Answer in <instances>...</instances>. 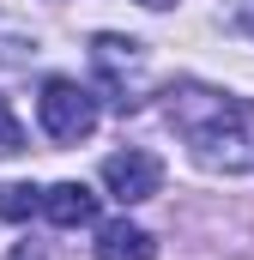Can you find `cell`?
<instances>
[{
	"mask_svg": "<svg viewBox=\"0 0 254 260\" xmlns=\"http://www.w3.org/2000/svg\"><path fill=\"white\" fill-rule=\"evenodd\" d=\"M139 6H151V12H164V6H176V0H139Z\"/></svg>",
	"mask_w": 254,
	"mask_h": 260,
	"instance_id": "10",
	"label": "cell"
},
{
	"mask_svg": "<svg viewBox=\"0 0 254 260\" xmlns=\"http://www.w3.org/2000/svg\"><path fill=\"white\" fill-rule=\"evenodd\" d=\"M37 115H43V133L61 139V145H79L97 133V97L79 85V79H49L43 97H37Z\"/></svg>",
	"mask_w": 254,
	"mask_h": 260,
	"instance_id": "2",
	"label": "cell"
},
{
	"mask_svg": "<svg viewBox=\"0 0 254 260\" xmlns=\"http://www.w3.org/2000/svg\"><path fill=\"white\" fill-rule=\"evenodd\" d=\"M97 260H157V242H151V230L115 218V224L97 230Z\"/></svg>",
	"mask_w": 254,
	"mask_h": 260,
	"instance_id": "5",
	"label": "cell"
},
{
	"mask_svg": "<svg viewBox=\"0 0 254 260\" xmlns=\"http://www.w3.org/2000/svg\"><path fill=\"white\" fill-rule=\"evenodd\" d=\"M170 121L188 133L200 164H218V170L254 164V103H242V97L182 85V91H170Z\"/></svg>",
	"mask_w": 254,
	"mask_h": 260,
	"instance_id": "1",
	"label": "cell"
},
{
	"mask_svg": "<svg viewBox=\"0 0 254 260\" xmlns=\"http://www.w3.org/2000/svg\"><path fill=\"white\" fill-rule=\"evenodd\" d=\"M43 212H49V224L79 230V224H97V194L85 182H55V188H43Z\"/></svg>",
	"mask_w": 254,
	"mask_h": 260,
	"instance_id": "4",
	"label": "cell"
},
{
	"mask_svg": "<svg viewBox=\"0 0 254 260\" xmlns=\"http://www.w3.org/2000/svg\"><path fill=\"white\" fill-rule=\"evenodd\" d=\"M103 188L121 200V206H139V200H151L164 188V164L151 157V151H139V145H127L115 157H103Z\"/></svg>",
	"mask_w": 254,
	"mask_h": 260,
	"instance_id": "3",
	"label": "cell"
},
{
	"mask_svg": "<svg viewBox=\"0 0 254 260\" xmlns=\"http://www.w3.org/2000/svg\"><path fill=\"white\" fill-rule=\"evenodd\" d=\"M91 61L103 67V73H133V67L145 61V55H139V43H127V37H109V30H103V37H97V43H91Z\"/></svg>",
	"mask_w": 254,
	"mask_h": 260,
	"instance_id": "6",
	"label": "cell"
},
{
	"mask_svg": "<svg viewBox=\"0 0 254 260\" xmlns=\"http://www.w3.org/2000/svg\"><path fill=\"white\" fill-rule=\"evenodd\" d=\"M12 260H43V248H37V242H18V248H12Z\"/></svg>",
	"mask_w": 254,
	"mask_h": 260,
	"instance_id": "9",
	"label": "cell"
},
{
	"mask_svg": "<svg viewBox=\"0 0 254 260\" xmlns=\"http://www.w3.org/2000/svg\"><path fill=\"white\" fill-rule=\"evenodd\" d=\"M37 212H43V188H30V182H6L0 188V218L6 224H24Z\"/></svg>",
	"mask_w": 254,
	"mask_h": 260,
	"instance_id": "7",
	"label": "cell"
},
{
	"mask_svg": "<svg viewBox=\"0 0 254 260\" xmlns=\"http://www.w3.org/2000/svg\"><path fill=\"white\" fill-rule=\"evenodd\" d=\"M24 145V133H18V115H12V103L0 97V151H18Z\"/></svg>",
	"mask_w": 254,
	"mask_h": 260,
	"instance_id": "8",
	"label": "cell"
}]
</instances>
